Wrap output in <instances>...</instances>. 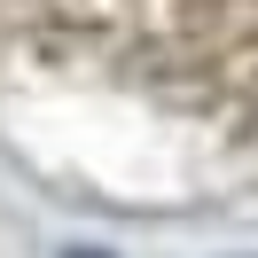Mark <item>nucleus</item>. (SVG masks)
<instances>
[{"instance_id":"obj_1","label":"nucleus","mask_w":258,"mask_h":258,"mask_svg":"<svg viewBox=\"0 0 258 258\" xmlns=\"http://www.w3.org/2000/svg\"><path fill=\"white\" fill-rule=\"evenodd\" d=\"M63 258H110V250H63Z\"/></svg>"}]
</instances>
